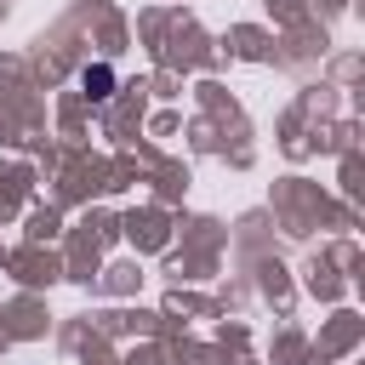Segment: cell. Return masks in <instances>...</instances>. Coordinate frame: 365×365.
<instances>
[{"label":"cell","instance_id":"obj_1","mask_svg":"<svg viewBox=\"0 0 365 365\" xmlns=\"http://www.w3.org/2000/svg\"><path fill=\"white\" fill-rule=\"evenodd\" d=\"M108 86H114L108 68H86V91H91V97H108Z\"/></svg>","mask_w":365,"mask_h":365}]
</instances>
